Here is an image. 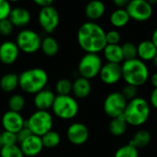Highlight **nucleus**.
Listing matches in <instances>:
<instances>
[{
	"label": "nucleus",
	"instance_id": "nucleus-31",
	"mask_svg": "<svg viewBox=\"0 0 157 157\" xmlns=\"http://www.w3.org/2000/svg\"><path fill=\"white\" fill-rule=\"evenodd\" d=\"M73 83L66 78H62L57 81L55 85V90L58 96H68L72 92Z\"/></svg>",
	"mask_w": 157,
	"mask_h": 157
},
{
	"label": "nucleus",
	"instance_id": "nucleus-39",
	"mask_svg": "<svg viewBox=\"0 0 157 157\" xmlns=\"http://www.w3.org/2000/svg\"><path fill=\"white\" fill-rule=\"evenodd\" d=\"M32 133L30 132V131L27 128V127H25V128H23L21 131H19L17 133V143L20 144L23 141H25L29 136H30Z\"/></svg>",
	"mask_w": 157,
	"mask_h": 157
},
{
	"label": "nucleus",
	"instance_id": "nucleus-46",
	"mask_svg": "<svg viewBox=\"0 0 157 157\" xmlns=\"http://www.w3.org/2000/svg\"><path fill=\"white\" fill-rule=\"evenodd\" d=\"M148 2L150 3V5H151L152 6H153L154 5H157V0H149Z\"/></svg>",
	"mask_w": 157,
	"mask_h": 157
},
{
	"label": "nucleus",
	"instance_id": "nucleus-25",
	"mask_svg": "<svg viewBox=\"0 0 157 157\" xmlns=\"http://www.w3.org/2000/svg\"><path fill=\"white\" fill-rule=\"evenodd\" d=\"M19 86L18 75L15 73H6L0 78V88L6 93H11Z\"/></svg>",
	"mask_w": 157,
	"mask_h": 157
},
{
	"label": "nucleus",
	"instance_id": "nucleus-26",
	"mask_svg": "<svg viewBox=\"0 0 157 157\" xmlns=\"http://www.w3.org/2000/svg\"><path fill=\"white\" fill-rule=\"evenodd\" d=\"M128 129V123L126 120L124 119L123 115L120 116L118 118L111 119L109 125V132L116 137L123 135Z\"/></svg>",
	"mask_w": 157,
	"mask_h": 157
},
{
	"label": "nucleus",
	"instance_id": "nucleus-43",
	"mask_svg": "<svg viewBox=\"0 0 157 157\" xmlns=\"http://www.w3.org/2000/svg\"><path fill=\"white\" fill-rule=\"evenodd\" d=\"M151 83L154 88H157V73H154L151 76Z\"/></svg>",
	"mask_w": 157,
	"mask_h": 157
},
{
	"label": "nucleus",
	"instance_id": "nucleus-3",
	"mask_svg": "<svg viewBox=\"0 0 157 157\" xmlns=\"http://www.w3.org/2000/svg\"><path fill=\"white\" fill-rule=\"evenodd\" d=\"M121 72L125 83L136 87L144 86L149 79V69L146 63L138 58L124 61L121 63Z\"/></svg>",
	"mask_w": 157,
	"mask_h": 157
},
{
	"label": "nucleus",
	"instance_id": "nucleus-36",
	"mask_svg": "<svg viewBox=\"0 0 157 157\" xmlns=\"http://www.w3.org/2000/svg\"><path fill=\"white\" fill-rule=\"evenodd\" d=\"M121 40V33L116 30V29H111L108 32H106V40L107 44H111V45H116L119 44Z\"/></svg>",
	"mask_w": 157,
	"mask_h": 157
},
{
	"label": "nucleus",
	"instance_id": "nucleus-9",
	"mask_svg": "<svg viewBox=\"0 0 157 157\" xmlns=\"http://www.w3.org/2000/svg\"><path fill=\"white\" fill-rule=\"evenodd\" d=\"M128 101L121 92L115 91L109 94L103 103L104 112L111 119L122 116L127 107Z\"/></svg>",
	"mask_w": 157,
	"mask_h": 157
},
{
	"label": "nucleus",
	"instance_id": "nucleus-30",
	"mask_svg": "<svg viewBox=\"0 0 157 157\" xmlns=\"http://www.w3.org/2000/svg\"><path fill=\"white\" fill-rule=\"evenodd\" d=\"M121 46L124 61L133 60L137 58V45L132 41H126Z\"/></svg>",
	"mask_w": 157,
	"mask_h": 157
},
{
	"label": "nucleus",
	"instance_id": "nucleus-19",
	"mask_svg": "<svg viewBox=\"0 0 157 157\" xmlns=\"http://www.w3.org/2000/svg\"><path fill=\"white\" fill-rule=\"evenodd\" d=\"M156 52L157 48L151 40H142L137 45V57L144 63L152 61Z\"/></svg>",
	"mask_w": 157,
	"mask_h": 157
},
{
	"label": "nucleus",
	"instance_id": "nucleus-10",
	"mask_svg": "<svg viewBox=\"0 0 157 157\" xmlns=\"http://www.w3.org/2000/svg\"><path fill=\"white\" fill-rule=\"evenodd\" d=\"M125 9L132 19L139 22L146 21L153 16V6L147 0H131Z\"/></svg>",
	"mask_w": 157,
	"mask_h": 157
},
{
	"label": "nucleus",
	"instance_id": "nucleus-38",
	"mask_svg": "<svg viewBox=\"0 0 157 157\" xmlns=\"http://www.w3.org/2000/svg\"><path fill=\"white\" fill-rule=\"evenodd\" d=\"M12 6L9 2L6 0H0V21L8 18Z\"/></svg>",
	"mask_w": 157,
	"mask_h": 157
},
{
	"label": "nucleus",
	"instance_id": "nucleus-35",
	"mask_svg": "<svg viewBox=\"0 0 157 157\" xmlns=\"http://www.w3.org/2000/svg\"><path fill=\"white\" fill-rule=\"evenodd\" d=\"M1 141L3 146H10V145H15L17 144V134L13 132H9L6 131H4L0 133Z\"/></svg>",
	"mask_w": 157,
	"mask_h": 157
},
{
	"label": "nucleus",
	"instance_id": "nucleus-33",
	"mask_svg": "<svg viewBox=\"0 0 157 157\" xmlns=\"http://www.w3.org/2000/svg\"><path fill=\"white\" fill-rule=\"evenodd\" d=\"M0 157H25L20 147L17 144L3 146L0 150Z\"/></svg>",
	"mask_w": 157,
	"mask_h": 157
},
{
	"label": "nucleus",
	"instance_id": "nucleus-27",
	"mask_svg": "<svg viewBox=\"0 0 157 157\" xmlns=\"http://www.w3.org/2000/svg\"><path fill=\"white\" fill-rule=\"evenodd\" d=\"M40 50L46 56L52 57L59 52V43L53 37L47 36L41 40Z\"/></svg>",
	"mask_w": 157,
	"mask_h": 157
},
{
	"label": "nucleus",
	"instance_id": "nucleus-29",
	"mask_svg": "<svg viewBox=\"0 0 157 157\" xmlns=\"http://www.w3.org/2000/svg\"><path fill=\"white\" fill-rule=\"evenodd\" d=\"M7 105H8L9 110L20 113V111L24 109L26 105V101L23 96L19 94H14L9 98Z\"/></svg>",
	"mask_w": 157,
	"mask_h": 157
},
{
	"label": "nucleus",
	"instance_id": "nucleus-24",
	"mask_svg": "<svg viewBox=\"0 0 157 157\" xmlns=\"http://www.w3.org/2000/svg\"><path fill=\"white\" fill-rule=\"evenodd\" d=\"M130 19H131V17L125 8L115 9L110 14V17H109V22L115 28L125 27L129 23Z\"/></svg>",
	"mask_w": 157,
	"mask_h": 157
},
{
	"label": "nucleus",
	"instance_id": "nucleus-20",
	"mask_svg": "<svg viewBox=\"0 0 157 157\" xmlns=\"http://www.w3.org/2000/svg\"><path fill=\"white\" fill-rule=\"evenodd\" d=\"M92 90V86L90 83V80L86 79L84 77H78L76 78L72 86V93L74 94L75 98H87Z\"/></svg>",
	"mask_w": 157,
	"mask_h": 157
},
{
	"label": "nucleus",
	"instance_id": "nucleus-37",
	"mask_svg": "<svg viewBox=\"0 0 157 157\" xmlns=\"http://www.w3.org/2000/svg\"><path fill=\"white\" fill-rule=\"evenodd\" d=\"M14 30V26L8 18L0 21V35L7 37L11 35Z\"/></svg>",
	"mask_w": 157,
	"mask_h": 157
},
{
	"label": "nucleus",
	"instance_id": "nucleus-47",
	"mask_svg": "<svg viewBox=\"0 0 157 157\" xmlns=\"http://www.w3.org/2000/svg\"><path fill=\"white\" fill-rule=\"evenodd\" d=\"M2 147H3V144H2V141H1V137H0V150L2 149Z\"/></svg>",
	"mask_w": 157,
	"mask_h": 157
},
{
	"label": "nucleus",
	"instance_id": "nucleus-18",
	"mask_svg": "<svg viewBox=\"0 0 157 157\" xmlns=\"http://www.w3.org/2000/svg\"><path fill=\"white\" fill-rule=\"evenodd\" d=\"M8 19L14 27L21 28L27 26L30 22L31 15L27 8L22 6H16L11 9Z\"/></svg>",
	"mask_w": 157,
	"mask_h": 157
},
{
	"label": "nucleus",
	"instance_id": "nucleus-12",
	"mask_svg": "<svg viewBox=\"0 0 157 157\" xmlns=\"http://www.w3.org/2000/svg\"><path fill=\"white\" fill-rule=\"evenodd\" d=\"M1 122L4 131L13 132L15 134L26 127V121L22 115L18 112H14L11 110H7L4 113Z\"/></svg>",
	"mask_w": 157,
	"mask_h": 157
},
{
	"label": "nucleus",
	"instance_id": "nucleus-14",
	"mask_svg": "<svg viewBox=\"0 0 157 157\" xmlns=\"http://www.w3.org/2000/svg\"><path fill=\"white\" fill-rule=\"evenodd\" d=\"M66 136L72 144L82 145L88 140L89 131L84 123L74 122L67 128Z\"/></svg>",
	"mask_w": 157,
	"mask_h": 157
},
{
	"label": "nucleus",
	"instance_id": "nucleus-23",
	"mask_svg": "<svg viewBox=\"0 0 157 157\" xmlns=\"http://www.w3.org/2000/svg\"><path fill=\"white\" fill-rule=\"evenodd\" d=\"M152 140V135L149 131L147 130H140L138 131L129 142V144L134 146L135 148L143 149L149 145Z\"/></svg>",
	"mask_w": 157,
	"mask_h": 157
},
{
	"label": "nucleus",
	"instance_id": "nucleus-2",
	"mask_svg": "<svg viewBox=\"0 0 157 157\" xmlns=\"http://www.w3.org/2000/svg\"><path fill=\"white\" fill-rule=\"evenodd\" d=\"M49 81L47 72L40 67L30 68L23 71L18 75L19 87L27 94L35 95L45 89Z\"/></svg>",
	"mask_w": 157,
	"mask_h": 157
},
{
	"label": "nucleus",
	"instance_id": "nucleus-41",
	"mask_svg": "<svg viewBox=\"0 0 157 157\" xmlns=\"http://www.w3.org/2000/svg\"><path fill=\"white\" fill-rule=\"evenodd\" d=\"M34 4L40 6V8H43V7L52 6L53 1L52 0H34Z\"/></svg>",
	"mask_w": 157,
	"mask_h": 157
},
{
	"label": "nucleus",
	"instance_id": "nucleus-15",
	"mask_svg": "<svg viewBox=\"0 0 157 157\" xmlns=\"http://www.w3.org/2000/svg\"><path fill=\"white\" fill-rule=\"evenodd\" d=\"M19 49L13 40H6L0 44V62L3 64L10 65L17 62L19 56Z\"/></svg>",
	"mask_w": 157,
	"mask_h": 157
},
{
	"label": "nucleus",
	"instance_id": "nucleus-4",
	"mask_svg": "<svg viewBox=\"0 0 157 157\" xmlns=\"http://www.w3.org/2000/svg\"><path fill=\"white\" fill-rule=\"evenodd\" d=\"M151 109L149 102L140 97L128 102L123 117L126 120L128 125L141 126L144 124L150 117Z\"/></svg>",
	"mask_w": 157,
	"mask_h": 157
},
{
	"label": "nucleus",
	"instance_id": "nucleus-44",
	"mask_svg": "<svg viewBox=\"0 0 157 157\" xmlns=\"http://www.w3.org/2000/svg\"><path fill=\"white\" fill-rule=\"evenodd\" d=\"M152 42L155 44V46L157 48V28L154 30L153 34H152V38H151Z\"/></svg>",
	"mask_w": 157,
	"mask_h": 157
},
{
	"label": "nucleus",
	"instance_id": "nucleus-32",
	"mask_svg": "<svg viewBox=\"0 0 157 157\" xmlns=\"http://www.w3.org/2000/svg\"><path fill=\"white\" fill-rule=\"evenodd\" d=\"M114 157H139V151L134 146L127 144L115 152Z\"/></svg>",
	"mask_w": 157,
	"mask_h": 157
},
{
	"label": "nucleus",
	"instance_id": "nucleus-1",
	"mask_svg": "<svg viewBox=\"0 0 157 157\" xmlns=\"http://www.w3.org/2000/svg\"><path fill=\"white\" fill-rule=\"evenodd\" d=\"M77 42L86 53L98 54L107 45L106 31L96 22H85L78 29Z\"/></svg>",
	"mask_w": 157,
	"mask_h": 157
},
{
	"label": "nucleus",
	"instance_id": "nucleus-5",
	"mask_svg": "<svg viewBox=\"0 0 157 157\" xmlns=\"http://www.w3.org/2000/svg\"><path fill=\"white\" fill-rule=\"evenodd\" d=\"M53 118L47 110H36L26 121V127L34 135L42 137L52 130Z\"/></svg>",
	"mask_w": 157,
	"mask_h": 157
},
{
	"label": "nucleus",
	"instance_id": "nucleus-7",
	"mask_svg": "<svg viewBox=\"0 0 157 157\" xmlns=\"http://www.w3.org/2000/svg\"><path fill=\"white\" fill-rule=\"evenodd\" d=\"M102 65V60L98 54L86 53L78 63V73L81 77L90 80L99 75Z\"/></svg>",
	"mask_w": 157,
	"mask_h": 157
},
{
	"label": "nucleus",
	"instance_id": "nucleus-8",
	"mask_svg": "<svg viewBox=\"0 0 157 157\" xmlns=\"http://www.w3.org/2000/svg\"><path fill=\"white\" fill-rule=\"evenodd\" d=\"M41 38L36 31L32 29L20 30L16 38V43L19 51L27 54H32L37 52L40 49Z\"/></svg>",
	"mask_w": 157,
	"mask_h": 157
},
{
	"label": "nucleus",
	"instance_id": "nucleus-34",
	"mask_svg": "<svg viewBox=\"0 0 157 157\" xmlns=\"http://www.w3.org/2000/svg\"><path fill=\"white\" fill-rule=\"evenodd\" d=\"M121 93L122 94V96L126 98V100L129 102L134 98H137L138 95V87L132 86V85H125L123 86V88L121 89Z\"/></svg>",
	"mask_w": 157,
	"mask_h": 157
},
{
	"label": "nucleus",
	"instance_id": "nucleus-11",
	"mask_svg": "<svg viewBox=\"0 0 157 157\" xmlns=\"http://www.w3.org/2000/svg\"><path fill=\"white\" fill-rule=\"evenodd\" d=\"M38 21L40 27L46 33H52L60 23V14L56 7L50 6L40 8L38 15Z\"/></svg>",
	"mask_w": 157,
	"mask_h": 157
},
{
	"label": "nucleus",
	"instance_id": "nucleus-21",
	"mask_svg": "<svg viewBox=\"0 0 157 157\" xmlns=\"http://www.w3.org/2000/svg\"><path fill=\"white\" fill-rule=\"evenodd\" d=\"M106 11L105 4L99 0L89 2L85 7V15L90 21H95L103 17Z\"/></svg>",
	"mask_w": 157,
	"mask_h": 157
},
{
	"label": "nucleus",
	"instance_id": "nucleus-17",
	"mask_svg": "<svg viewBox=\"0 0 157 157\" xmlns=\"http://www.w3.org/2000/svg\"><path fill=\"white\" fill-rule=\"evenodd\" d=\"M55 94L50 89H43L34 95L33 103L38 110H47L52 109L55 99Z\"/></svg>",
	"mask_w": 157,
	"mask_h": 157
},
{
	"label": "nucleus",
	"instance_id": "nucleus-42",
	"mask_svg": "<svg viewBox=\"0 0 157 157\" xmlns=\"http://www.w3.org/2000/svg\"><path fill=\"white\" fill-rule=\"evenodd\" d=\"M129 0H114L113 4L118 7V8H126V6L129 4Z\"/></svg>",
	"mask_w": 157,
	"mask_h": 157
},
{
	"label": "nucleus",
	"instance_id": "nucleus-22",
	"mask_svg": "<svg viewBox=\"0 0 157 157\" xmlns=\"http://www.w3.org/2000/svg\"><path fill=\"white\" fill-rule=\"evenodd\" d=\"M102 52L105 59L107 60V63L121 64V63L124 62L121 46L120 44H116V45L107 44Z\"/></svg>",
	"mask_w": 157,
	"mask_h": 157
},
{
	"label": "nucleus",
	"instance_id": "nucleus-13",
	"mask_svg": "<svg viewBox=\"0 0 157 157\" xmlns=\"http://www.w3.org/2000/svg\"><path fill=\"white\" fill-rule=\"evenodd\" d=\"M98 75L104 84L109 86L115 85L122 78L121 64L106 63L102 65Z\"/></svg>",
	"mask_w": 157,
	"mask_h": 157
},
{
	"label": "nucleus",
	"instance_id": "nucleus-45",
	"mask_svg": "<svg viewBox=\"0 0 157 157\" xmlns=\"http://www.w3.org/2000/svg\"><path fill=\"white\" fill-rule=\"evenodd\" d=\"M152 62H153V64L155 65V67L157 69V52H156V54L155 55L154 59L152 60Z\"/></svg>",
	"mask_w": 157,
	"mask_h": 157
},
{
	"label": "nucleus",
	"instance_id": "nucleus-6",
	"mask_svg": "<svg viewBox=\"0 0 157 157\" xmlns=\"http://www.w3.org/2000/svg\"><path fill=\"white\" fill-rule=\"evenodd\" d=\"M53 114L64 121L74 119L79 110V105L75 97L68 96H56L52 107Z\"/></svg>",
	"mask_w": 157,
	"mask_h": 157
},
{
	"label": "nucleus",
	"instance_id": "nucleus-40",
	"mask_svg": "<svg viewBox=\"0 0 157 157\" xmlns=\"http://www.w3.org/2000/svg\"><path fill=\"white\" fill-rule=\"evenodd\" d=\"M155 109H157V88H154L150 94V103Z\"/></svg>",
	"mask_w": 157,
	"mask_h": 157
},
{
	"label": "nucleus",
	"instance_id": "nucleus-16",
	"mask_svg": "<svg viewBox=\"0 0 157 157\" xmlns=\"http://www.w3.org/2000/svg\"><path fill=\"white\" fill-rule=\"evenodd\" d=\"M19 147L24 155V156L34 157L37 156L43 150V144L41 137L31 134L25 141H23Z\"/></svg>",
	"mask_w": 157,
	"mask_h": 157
},
{
	"label": "nucleus",
	"instance_id": "nucleus-28",
	"mask_svg": "<svg viewBox=\"0 0 157 157\" xmlns=\"http://www.w3.org/2000/svg\"><path fill=\"white\" fill-rule=\"evenodd\" d=\"M43 147L47 149H52L57 147L61 143V136L56 131H50L41 137Z\"/></svg>",
	"mask_w": 157,
	"mask_h": 157
}]
</instances>
